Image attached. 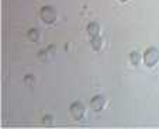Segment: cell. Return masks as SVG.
Returning <instances> with one entry per match:
<instances>
[{
    "label": "cell",
    "mask_w": 159,
    "mask_h": 129,
    "mask_svg": "<svg viewBox=\"0 0 159 129\" xmlns=\"http://www.w3.org/2000/svg\"><path fill=\"white\" fill-rule=\"evenodd\" d=\"M158 60H159V51L156 48H148L147 51H145V54H144V62H145V65L147 66H149V67H152V66H155L156 63H158Z\"/></svg>",
    "instance_id": "1"
},
{
    "label": "cell",
    "mask_w": 159,
    "mask_h": 129,
    "mask_svg": "<svg viewBox=\"0 0 159 129\" xmlns=\"http://www.w3.org/2000/svg\"><path fill=\"white\" fill-rule=\"evenodd\" d=\"M86 30L90 37H96V35H99V32H100V27L97 23H90V24H87Z\"/></svg>",
    "instance_id": "5"
},
{
    "label": "cell",
    "mask_w": 159,
    "mask_h": 129,
    "mask_svg": "<svg viewBox=\"0 0 159 129\" xmlns=\"http://www.w3.org/2000/svg\"><path fill=\"white\" fill-rule=\"evenodd\" d=\"M129 59H131V63H132V65H138L139 60H141L139 52H131V54H129Z\"/></svg>",
    "instance_id": "7"
},
{
    "label": "cell",
    "mask_w": 159,
    "mask_h": 129,
    "mask_svg": "<svg viewBox=\"0 0 159 129\" xmlns=\"http://www.w3.org/2000/svg\"><path fill=\"white\" fill-rule=\"evenodd\" d=\"M28 38H30L31 41H38V38H39V34H38V31H37L35 28H33V30H30V32H28Z\"/></svg>",
    "instance_id": "8"
},
{
    "label": "cell",
    "mask_w": 159,
    "mask_h": 129,
    "mask_svg": "<svg viewBox=\"0 0 159 129\" xmlns=\"http://www.w3.org/2000/svg\"><path fill=\"white\" fill-rule=\"evenodd\" d=\"M70 114H72V117L75 118L76 121L82 119L84 115V105L82 104L80 101L73 102V104L70 105Z\"/></svg>",
    "instance_id": "3"
},
{
    "label": "cell",
    "mask_w": 159,
    "mask_h": 129,
    "mask_svg": "<svg viewBox=\"0 0 159 129\" xmlns=\"http://www.w3.org/2000/svg\"><path fill=\"white\" fill-rule=\"evenodd\" d=\"M52 119H54V118H52L51 115H47V117L44 118V125L45 126H51L52 125Z\"/></svg>",
    "instance_id": "9"
},
{
    "label": "cell",
    "mask_w": 159,
    "mask_h": 129,
    "mask_svg": "<svg viewBox=\"0 0 159 129\" xmlns=\"http://www.w3.org/2000/svg\"><path fill=\"white\" fill-rule=\"evenodd\" d=\"M104 104H106V100L103 96H96L92 98V101H90V107H92L94 111H102Z\"/></svg>",
    "instance_id": "4"
},
{
    "label": "cell",
    "mask_w": 159,
    "mask_h": 129,
    "mask_svg": "<svg viewBox=\"0 0 159 129\" xmlns=\"http://www.w3.org/2000/svg\"><path fill=\"white\" fill-rule=\"evenodd\" d=\"M121 2H127V0H121Z\"/></svg>",
    "instance_id": "10"
},
{
    "label": "cell",
    "mask_w": 159,
    "mask_h": 129,
    "mask_svg": "<svg viewBox=\"0 0 159 129\" xmlns=\"http://www.w3.org/2000/svg\"><path fill=\"white\" fill-rule=\"evenodd\" d=\"M92 48L93 49H96V51H99L100 48H102V45H103V39L100 38L99 35H96V37H92Z\"/></svg>",
    "instance_id": "6"
},
{
    "label": "cell",
    "mask_w": 159,
    "mask_h": 129,
    "mask_svg": "<svg viewBox=\"0 0 159 129\" xmlns=\"http://www.w3.org/2000/svg\"><path fill=\"white\" fill-rule=\"evenodd\" d=\"M39 15H41L42 21H45L47 24H52V23L57 20V11L54 10V7H49V6L42 7Z\"/></svg>",
    "instance_id": "2"
}]
</instances>
